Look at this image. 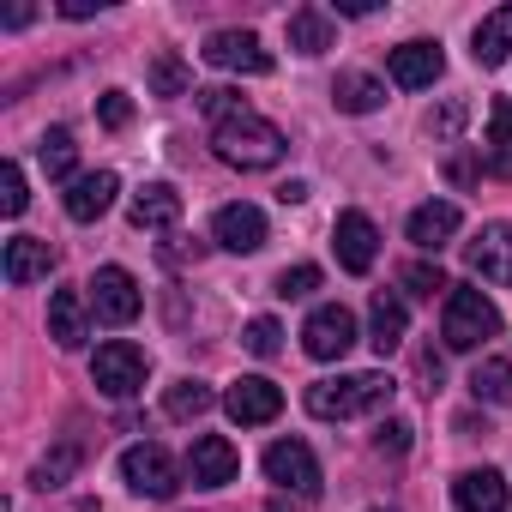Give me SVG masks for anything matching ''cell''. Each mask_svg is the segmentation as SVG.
<instances>
[{
    "mask_svg": "<svg viewBox=\"0 0 512 512\" xmlns=\"http://www.w3.org/2000/svg\"><path fill=\"white\" fill-rule=\"evenodd\" d=\"M97 121H103V127H127V121H133L127 91H103V97H97Z\"/></svg>",
    "mask_w": 512,
    "mask_h": 512,
    "instance_id": "8d00e7d4",
    "label": "cell"
},
{
    "mask_svg": "<svg viewBox=\"0 0 512 512\" xmlns=\"http://www.w3.org/2000/svg\"><path fill=\"white\" fill-rule=\"evenodd\" d=\"M235 476H241V452L223 434H199L187 452V482L193 488H229Z\"/></svg>",
    "mask_w": 512,
    "mask_h": 512,
    "instance_id": "5bb4252c",
    "label": "cell"
},
{
    "mask_svg": "<svg viewBox=\"0 0 512 512\" xmlns=\"http://www.w3.org/2000/svg\"><path fill=\"white\" fill-rule=\"evenodd\" d=\"M85 290H91V314H97L103 326H133L139 308H145V296H139V284H133L127 266H97Z\"/></svg>",
    "mask_w": 512,
    "mask_h": 512,
    "instance_id": "52a82bcc",
    "label": "cell"
},
{
    "mask_svg": "<svg viewBox=\"0 0 512 512\" xmlns=\"http://www.w3.org/2000/svg\"><path fill=\"white\" fill-rule=\"evenodd\" d=\"M482 163H488L494 175H506V181H512V97H500V103L488 109V139H482Z\"/></svg>",
    "mask_w": 512,
    "mask_h": 512,
    "instance_id": "484cf974",
    "label": "cell"
},
{
    "mask_svg": "<svg viewBox=\"0 0 512 512\" xmlns=\"http://www.w3.org/2000/svg\"><path fill=\"white\" fill-rule=\"evenodd\" d=\"M211 151H217V163L253 175V169H278L284 151H290V139H284V127H272L266 115L241 109V115H229V121L211 127Z\"/></svg>",
    "mask_w": 512,
    "mask_h": 512,
    "instance_id": "6da1fadb",
    "label": "cell"
},
{
    "mask_svg": "<svg viewBox=\"0 0 512 512\" xmlns=\"http://www.w3.org/2000/svg\"><path fill=\"white\" fill-rule=\"evenodd\" d=\"M241 344H247L253 356H278V350H284V326H278V320H253V326L241 332Z\"/></svg>",
    "mask_w": 512,
    "mask_h": 512,
    "instance_id": "e575fe53",
    "label": "cell"
},
{
    "mask_svg": "<svg viewBox=\"0 0 512 512\" xmlns=\"http://www.w3.org/2000/svg\"><path fill=\"white\" fill-rule=\"evenodd\" d=\"M314 290H320V266H284L278 284H272V296H284V302H302Z\"/></svg>",
    "mask_w": 512,
    "mask_h": 512,
    "instance_id": "1f68e13d",
    "label": "cell"
},
{
    "mask_svg": "<svg viewBox=\"0 0 512 512\" xmlns=\"http://www.w3.org/2000/svg\"><path fill=\"white\" fill-rule=\"evenodd\" d=\"M7 284L13 290H25V284H37V278H49L55 272V253H49V241H37V235H13L7 241Z\"/></svg>",
    "mask_w": 512,
    "mask_h": 512,
    "instance_id": "44dd1931",
    "label": "cell"
},
{
    "mask_svg": "<svg viewBox=\"0 0 512 512\" xmlns=\"http://www.w3.org/2000/svg\"><path fill=\"white\" fill-rule=\"evenodd\" d=\"M506 49H512V7H494V13L476 25L470 55H476V67H500V61H506Z\"/></svg>",
    "mask_w": 512,
    "mask_h": 512,
    "instance_id": "d4e9b609",
    "label": "cell"
},
{
    "mask_svg": "<svg viewBox=\"0 0 512 512\" xmlns=\"http://www.w3.org/2000/svg\"><path fill=\"white\" fill-rule=\"evenodd\" d=\"M452 500H458V512H506V476H500V470H488V464L458 470Z\"/></svg>",
    "mask_w": 512,
    "mask_h": 512,
    "instance_id": "ffe728a7",
    "label": "cell"
},
{
    "mask_svg": "<svg viewBox=\"0 0 512 512\" xmlns=\"http://www.w3.org/2000/svg\"><path fill=\"white\" fill-rule=\"evenodd\" d=\"M404 332H410V308H404V296L380 290V296L368 302V344H374L380 356H392V350H404Z\"/></svg>",
    "mask_w": 512,
    "mask_h": 512,
    "instance_id": "d6986e66",
    "label": "cell"
},
{
    "mask_svg": "<svg viewBox=\"0 0 512 512\" xmlns=\"http://www.w3.org/2000/svg\"><path fill=\"white\" fill-rule=\"evenodd\" d=\"M145 85H151V97H187L193 91V79H187V67H181V55H151V67H145Z\"/></svg>",
    "mask_w": 512,
    "mask_h": 512,
    "instance_id": "f1b7e54d",
    "label": "cell"
},
{
    "mask_svg": "<svg viewBox=\"0 0 512 512\" xmlns=\"http://www.w3.org/2000/svg\"><path fill=\"white\" fill-rule=\"evenodd\" d=\"M398 284H404L410 296H428V302H434L440 290H452V284L440 278V266H422V260H416V266H404V278H398Z\"/></svg>",
    "mask_w": 512,
    "mask_h": 512,
    "instance_id": "d590c367",
    "label": "cell"
},
{
    "mask_svg": "<svg viewBox=\"0 0 512 512\" xmlns=\"http://www.w3.org/2000/svg\"><path fill=\"white\" fill-rule=\"evenodd\" d=\"M199 55H205L217 73H247V79L272 73V49H266L260 37H253V31H211Z\"/></svg>",
    "mask_w": 512,
    "mask_h": 512,
    "instance_id": "9c48e42d",
    "label": "cell"
},
{
    "mask_svg": "<svg viewBox=\"0 0 512 512\" xmlns=\"http://www.w3.org/2000/svg\"><path fill=\"white\" fill-rule=\"evenodd\" d=\"M302 350H308L314 362H344V356L356 350V314H350L344 302L314 308L308 326H302Z\"/></svg>",
    "mask_w": 512,
    "mask_h": 512,
    "instance_id": "ba28073f",
    "label": "cell"
},
{
    "mask_svg": "<svg viewBox=\"0 0 512 512\" xmlns=\"http://www.w3.org/2000/svg\"><path fill=\"white\" fill-rule=\"evenodd\" d=\"M470 398L476 404H512V362H500V356L476 362L470 368Z\"/></svg>",
    "mask_w": 512,
    "mask_h": 512,
    "instance_id": "83f0119b",
    "label": "cell"
},
{
    "mask_svg": "<svg viewBox=\"0 0 512 512\" xmlns=\"http://www.w3.org/2000/svg\"><path fill=\"white\" fill-rule=\"evenodd\" d=\"M266 482H278V488L296 494V500H314L326 476H320V458H314L308 440H272V446H266Z\"/></svg>",
    "mask_w": 512,
    "mask_h": 512,
    "instance_id": "8992f818",
    "label": "cell"
},
{
    "mask_svg": "<svg viewBox=\"0 0 512 512\" xmlns=\"http://www.w3.org/2000/svg\"><path fill=\"white\" fill-rule=\"evenodd\" d=\"M223 410H229V422H241V428H266V422H278V410H284V386H272L266 374H241V380L223 392Z\"/></svg>",
    "mask_w": 512,
    "mask_h": 512,
    "instance_id": "30bf717a",
    "label": "cell"
},
{
    "mask_svg": "<svg viewBox=\"0 0 512 512\" xmlns=\"http://www.w3.org/2000/svg\"><path fill=\"white\" fill-rule=\"evenodd\" d=\"M211 404H217V392H211L205 380H175V386L163 392V416H169V422H199Z\"/></svg>",
    "mask_w": 512,
    "mask_h": 512,
    "instance_id": "4316f807",
    "label": "cell"
},
{
    "mask_svg": "<svg viewBox=\"0 0 512 512\" xmlns=\"http://www.w3.org/2000/svg\"><path fill=\"white\" fill-rule=\"evenodd\" d=\"M458 223H464V211H458L452 199H428V205H416V211L404 217V235H410L422 253H440V247L458 235Z\"/></svg>",
    "mask_w": 512,
    "mask_h": 512,
    "instance_id": "e0dca14e",
    "label": "cell"
},
{
    "mask_svg": "<svg viewBox=\"0 0 512 512\" xmlns=\"http://www.w3.org/2000/svg\"><path fill=\"white\" fill-rule=\"evenodd\" d=\"M193 103H199V109H205V115H211V127H217V121H229V115H241V109H247V103H241V97H235V91H223V85H205V91H193Z\"/></svg>",
    "mask_w": 512,
    "mask_h": 512,
    "instance_id": "836d02e7",
    "label": "cell"
},
{
    "mask_svg": "<svg viewBox=\"0 0 512 512\" xmlns=\"http://www.w3.org/2000/svg\"><path fill=\"white\" fill-rule=\"evenodd\" d=\"M73 470H79V446H55V452L31 470V488H61Z\"/></svg>",
    "mask_w": 512,
    "mask_h": 512,
    "instance_id": "4dcf8cb0",
    "label": "cell"
},
{
    "mask_svg": "<svg viewBox=\"0 0 512 512\" xmlns=\"http://www.w3.org/2000/svg\"><path fill=\"white\" fill-rule=\"evenodd\" d=\"M332 103H338L344 115H374V109L386 103V79H374V73H362V67H344V73L332 79Z\"/></svg>",
    "mask_w": 512,
    "mask_h": 512,
    "instance_id": "cb8c5ba5",
    "label": "cell"
},
{
    "mask_svg": "<svg viewBox=\"0 0 512 512\" xmlns=\"http://www.w3.org/2000/svg\"><path fill=\"white\" fill-rule=\"evenodd\" d=\"M338 43V13L326 7H296L290 13V49L296 55H326Z\"/></svg>",
    "mask_w": 512,
    "mask_h": 512,
    "instance_id": "603a6c76",
    "label": "cell"
},
{
    "mask_svg": "<svg viewBox=\"0 0 512 512\" xmlns=\"http://www.w3.org/2000/svg\"><path fill=\"white\" fill-rule=\"evenodd\" d=\"M121 482H127L133 494H145V500H169V494L187 482V470H181L157 440H139V446L121 452Z\"/></svg>",
    "mask_w": 512,
    "mask_h": 512,
    "instance_id": "5b68a950",
    "label": "cell"
},
{
    "mask_svg": "<svg viewBox=\"0 0 512 512\" xmlns=\"http://www.w3.org/2000/svg\"><path fill=\"white\" fill-rule=\"evenodd\" d=\"M374 512H386V506H374Z\"/></svg>",
    "mask_w": 512,
    "mask_h": 512,
    "instance_id": "b9f144b4",
    "label": "cell"
},
{
    "mask_svg": "<svg viewBox=\"0 0 512 512\" xmlns=\"http://www.w3.org/2000/svg\"><path fill=\"white\" fill-rule=\"evenodd\" d=\"M145 374H151V362H145V350L139 344H127V338H109V344H97V356H91V386L103 392V398H139L145 392Z\"/></svg>",
    "mask_w": 512,
    "mask_h": 512,
    "instance_id": "277c9868",
    "label": "cell"
},
{
    "mask_svg": "<svg viewBox=\"0 0 512 512\" xmlns=\"http://www.w3.org/2000/svg\"><path fill=\"white\" fill-rule=\"evenodd\" d=\"M332 247H338V266L344 272H374V260H380V229H374V217L368 211H338V223H332Z\"/></svg>",
    "mask_w": 512,
    "mask_h": 512,
    "instance_id": "8fae6325",
    "label": "cell"
},
{
    "mask_svg": "<svg viewBox=\"0 0 512 512\" xmlns=\"http://www.w3.org/2000/svg\"><path fill=\"white\" fill-rule=\"evenodd\" d=\"M49 338H55L61 350H79V344L91 338V302H85L79 290H55V296H49Z\"/></svg>",
    "mask_w": 512,
    "mask_h": 512,
    "instance_id": "ac0fdd59",
    "label": "cell"
},
{
    "mask_svg": "<svg viewBox=\"0 0 512 512\" xmlns=\"http://www.w3.org/2000/svg\"><path fill=\"white\" fill-rule=\"evenodd\" d=\"M338 13H344V19H368V13H380V7H374V0H338Z\"/></svg>",
    "mask_w": 512,
    "mask_h": 512,
    "instance_id": "ab89813d",
    "label": "cell"
},
{
    "mask_svg": "<svg viewBox=\"0 0 512 512\" xmlns=\"http://www.w3.org/2000/svg\"><path fill=\"white\" fill-rule=\"evenodd\" d=\"M440 338H446V350H482L488 338H500V308H494L482 290L458 284V290H446Z\"/></svg>",
    "mask_w": 512,
    "mask_h": 512,
    "instance_id": "3957f363",
    "label": "cell"
},
{
    "mask_svg": "<svg viewBox=\"0 0 512 512\" xmlns=\"http://www.w3.org/2000/svg\"><path fill=\"white\" fill-rule=\"evenodd\" d=\"M127 217H133V229H175V223H181V193H175L169 181H151V187L133 193Z\"/></svg>",
    "mask_w": 512,
    "mask_h": 512,
    "instance_id": "7402d4cb",
    "label": "cell"
},
{
    "mask_svg": "<svg viewBox=\"0 0 512 512\" xmlns=\"http://www.w3.org/2000/svg\"><path fill=\"white\" fill-rule=\"evenodd\" d=\"M25 205H31V193H25V169H19V163H0V211L19 217Z\"/></svg>",
    "mask_w": 512,
    "mask_h": 512,
    "instance_id": "d6a6232c",
    "label": "cell"
},
{
    "mask_svg": "<svg viewBox=\"0 0 512 512\" xmlns=\"http://www.w3.org/2000/svg\"><path fill=\"white\" fill-rule=\"evenodd\" d=\"M278 199H284V205H302V199H308V181H284Z\"/></svg>",
    "mask_w": 512,
    "mask_h": 512,
    "instance_id": "60d3db41",
    "label": "cell"
},
{
    "mask_svg": "<svg viewBox=\"0 0 512 512\" xmlns=\"http://www.w3.org/2000/svg\"><path fill=\"white\" fill-rule=\"evenodd\" d=\"M464 260L482 284H512V229L506 223H488L470 247H464Z\"/></svg>",
    "mask_w": 512,
    "mask_h": 512,
    "instance_id": "2e32d148",
    "label": "cell"
},
{
    "mask_svg": "<svg viewBox=\"0 0 512 512\" xmlns=\"http://www.w3.org/2000/svg\"><path fill=\"white\" fill-rule=\"evenodd\" d=\"M392 374H338V380H314L302 392L308 416L320 422H356V416H380L392 404Z\"/></svg>",
    "mask_w": 512,
    "mask_h": 512,
    "instance_id": "7a4b0ae2",
    "label": "cell"
},
{
    "mask_svg": "<svg viewBox=\"0 0 512 512\" xmlns=\"http://www.w3.org/2000/svg\"><path fill=\"white\" fill-rule=\"evenodd\" d=\"M386 73H392L398 91H428V85L446 73V55H440V43L410 37V43H398V49L386 55Z\"/></svg>",
    "mask_w": 512,
    "mask_h": 512,
    "instance_id": "7c38bea8",
    "label": "cell"
},
{
    "mask_svg": "<svg viewBox=\"0 0 512 512\" xmlns=\"http://www.w3.org/2000/svg\"><path fill=\"white\" fill-rule=\"evenodd\" d=\"M211 241H217L223 253H260V247H266V211L247 205V199L223 205V211L211 217Z\"/></svg>",
    "mask_w": 512,
    "mask_h": 512,
    "instance_id": "4fadbf2b",
    "label": "cell"
},
{
    "mask_svg": "<svg viewBox=\"0 0 512 512\" xmlns=\"http://www.w3.org/2000/svg\"><path fill=\"white\" fill-rule=\"evenodd\" d=\"M115 193H121V175H115V169H91V175H73V181H67L61 205H67L73 223H97V217L115 205Z\"/></svg>",
    "mask_w": 512,
    "mask_h": 512,
    "instance_id": "9a60e30c",
    "label": "cell"
},
{
    "mask_svg": "<svg viewBox=\"0 0 512 512\" xmlns=\"http://www.w3.org/2000/svg\"><path fill=\"white\" fill-rule=\"evenodd\" d=\"M37 157H43V169H49L55 181H73V163H79V145H73V133H67V127H49V133L37 139Z\"/></svg>",
    "mask_w": 512,
    "mask_h": 512,
    "instance_id": "f546056e",
    "label": "cell"
},
{
    "mask_svg": "<svg viewBox=\"0 0 512 512\" xmlns=\"http://www.w3.org/2000/svg\"><path fill=\"white\" fill-rule=\"evenodd\" d=\"M374 446H380V452H392V458H404V452H410V422H398V416H392V422H380Z\"/></svg>",
    "mask_w": 512,
    "mask_h": 512,
    "instance_id": "74e56055",
    "label": "cell"
},
{
    "mask_svg": "<svg viewBox=\"0 0 512 512\" xmlns=\"http://www.w3.org/2000/svg\"><path fill=\"white\" fill-rule=\"evenodd\" d=\"M61 13L67 19H91V13H103V0H61Z\"/></svg>",
    "mask_w": 512,
    "mask_h": 512,
    "instance_id": "f35d334b",
    "label": "cell"
}]
</instances>
